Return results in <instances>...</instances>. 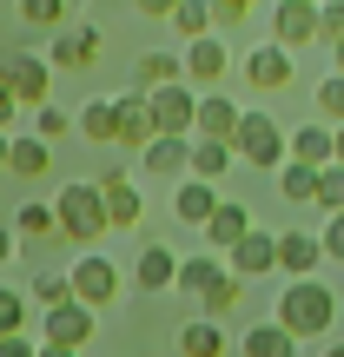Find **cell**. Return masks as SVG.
<instances>
[{
	"instance_id": "obj_4",
	"label": "cell",
	"mask_w": 344,
	"mask_h": 357,
	"mask_svg": "<svg viewBox=\"0 0 344 357\" xmlns=\"http://www.w3.org/2000/svg\"><path fill=\"white\" fill-rule=\"evenodd\" d=\"M0 79H7V93L20 106H47V93H53V60L47 53H7L0 60Z\"/></svg>"
},
{
	"instance_id": "obj_49",
	"label": "cell",
	"mask_w": 344,
	"mask_h": 357,
	"mask_svg": "<svg viewBox=\"0 0 344 357\" xmlns=\"http://www.w3.org/2000/svg\"><path fill=\"white\" fill-rule=\"evenodd\" d=\"M338 166H344V126H338Z\"/></svg>"
},
{
	"instance_id": "obj_17",
	"label": "cell",
	"mask_w": 344,
	"mask_h": 357,
	"mask_svg": "<svg viewBox=\"0 0 344 357\" xmlns=\"http://www.w3.org/2000/svg\"><path fill=\"white\" fill-rule=\"evenodd\" d=\"M119 100V139L113 146H133V153H146V139H153V106H146V93H113Z\"/></svg>"
},
{
	"instance_id": "obj_13",
	"label": "cell",
	"mask_w": 344,
	"mask_h": 357,
	"mask_svg": "<svg viewBox=\"0 0 344 357\" xmlns=\"http://www.w3.org/2000/svg\"><path fill=\"white\" fill-rule=\"evenodd\" d=\"M225 66H232V47H225L218 33L186 40V79H192V86H218V79H225Z\"/></svg>"
},
{
	"instance_id": "obj_2",
	"label": "cell",
	"mask_w": 344,
	"mask_h": 357,
	"mask_svg": "<svg viewBox=\"0 0 344 357\" xmlns=\"http://www.w3.org/2000/svg\"><path fill=\"white\" fill-rule=\"evenodd\" d=\"M232 153H239V166L271 172V166H285V159H292V132H285L278 119L265 113V106H245L239 132H232Z\"/></svg>"
},
{
	"instance_id": "obj_31",
	"label": "cell",
	"mask_w": 344,
	"mask_h": 357,
	"mask_svg": "<svg viewBox=\"0 0 344 357\" xmlns=\"http://www.w3.org/2000/svg\"><path fill=\"white\" fill-rule=\"evenodd\" d=\"M13 231H20V238H47V231H60V212L27 199V205H13Z\"/></svg>"
},
{
	"instance_id": "obj_28",
	"label": "cell",
	"mask_w": 344,
	"mask_h": 357,
	"mask_svg": "<svg viewBox=\"0 0 344 357\" xmlns=\"http://www.w3.org/2000/svg\"><path fill=\"white\" fill-rule=\"evenodd\" d=\"M239 351H245V357H292V351H298V337L285 331L278 318H271V324H252V331H245V344H239Z\"/></svg>"
},
{
	"instance_id": "obj_11",
	"label": "cell",
	"mask_w": 344,
	"mask_h": 357,
	"mask_svg": "<svg viewBox=\"0 0 344 357\" xmlns=\"http://www.w3.org/2000/svg\"><path fill=\"white\" fill-rule=\"evenodd\" d=\"M225 265L239 271V278H265V271H278V238L252 225V231H245V238L225 252Z\"/></svg>"
},
{
	"instance_id": "obj_9",
	"label": "cell",
	"mask_w": 344,
	"mask_h": 357,
	"mask_svg": "<svg viewBox=\"0 0 344 357\" xmlns=\"http://www.w3.org/2000/svg\"><path fill=\"white\" fill-rule=\"evenodd\" d=\"M245 79H252L258 93H285V86H292V47H278V40L252 47V53H245Z\"/></svg>"
},
{
	"instance_id": "obj_45",
	"label": "cell",
	"mask_w": 344,
	"mask_h": 357,
	"mask_svg": "<svg viewBox=\"0 0 344 357\" xmlns=\"http://www.w3.org/2000/svg\"><path fill=\"white\" fill-rule=\"evenodd\" d=\"M40 357H80V344H53V337H40Z\"/></svg>"
},
{
	"instance_id": "obj_5",
	"label": "cell",
	"mask_w": 344,
	"mask_h": 357,
	"mask_svg": "<svg viewBox=\"0 0 344 357\" xmlns=\"http://www.w3.org/2000/svg\"><path fill=\"white\" fill-rule=\"evenodd\" d=\"M146 106H153V126H159V132H179V139H192V126H199V93H192L186 79H172V86H153V93H146Z\"/></svg>"
},
{
	"instance_id": "obj_38",
	"label": "cell",
	"mask_w": 344,
	"mask_h": 357,
	"mask_svg": "<svg viewBox=\"0 0 344 357\" xmlns=\"http://www.w3.org/2000/svg\"><path fill=\"white\" fill-rule=\"evenodd\" d=\"M318 40H324V47L344 40V0H318Z\"/></svg>"
},
{
	"instance_id": "obj_50",
	"label": "cell",
	"mask_w": 344,
	"mask_h": 357,
	"mask_svg": "<svg viewBox=\"0 0 344 357\" xmlns=\"http://www.w3.org/2000/svg\"><path fill=\"white\" fill-rule=\"evenodd\" d=\"M324 357H344V344H324Z\"/></svg>"
},
{
	"instance_id": "obj_36",
	"label": "cell",
	"mask_w": 344,
	"mask_h": 357,
	"mask_svg": "<svg viewBox=\"0 0 344 357\" xmlns=\"http://www.w3.org/2000/svg\"><path fill=\"white\" fill-rule=\"evenodd\" d=\"M27 26H66V0H20Z\"/></svg>"
},
{
	"instance_id": "obj_34",
	"label": "cell",
	"mask_w": 344,
	"mask_h": 357,
	"mask_svg": "<svg viewBox=\"0 0 344 357\" xmlns=\"http://www.w3.org/2000/svg\"><path fill=\"white\" fill-rule=\"evenodd\" d=\"M311 205H318V212H344V166H338V159L318 172V199H311Z\"/></svg>"
},
{
	"instance_id": "obj_41",
	"label": "cell",
	"mask_w": 344,
	"mask_h": 357,
	"mask_svg": "<svg viewBox=\"0 0 344 357\" xmlns=\"http://www.w3.org/2000/svg\"><path fill=\"white\" fill-rule=\"evenodd\" d=\"M0 357H40V344H27V331H13V337H0Z\"/></svg>"
},
{
	"instance_id": "obj_20",
	"label": "cell",
	"mask_w": 344,
	"mask_h": 357,
	"mask_svg": "<svg viewBox=\"0 0 344 357\" xmlns=\"http://www.w3.org/2000/svg\"><path fill=\"white\" fill-rule=\"evenodd\" d=\"M100 192H106V218H113V231H126V225L146 218V199H140L133 178H100Z\"/></svg>"
},
{
	"instance_id": "obj_6",
	"label": "cell",
	"mask_w": 344,
	"mask_h": 357,
	"mask_svg": "<svg viewBox=\"0 0 344 357\" xmlns=\"http://www.w3.org/2000/svg\"><path fill=\"white\" fill-rule=\"evenodd\" d=\"M140 172L146 178H166V185L192 178V139H179V132H153L146 153H140Z\"/></svg>"
},
{
	"instance_id": "obj_7",
	"label": "cell",
	"mask_w": 344,
	"mask_h": 357,
	"mask_svg": "<svg viewBox=\"0 0 344 357\" xmlns=\"http://www.w3.org/2000/svg\"><path fill=\"white\" fill-rule=\"evenodd\" d=\"M60 73H87L93 60H100V33H93L87 20H66V26H53V53H47Z\"/></svg>"
},
{
	"instance_id": "obj_30",
	"label": "cell",
	"mask_w": 344,
	"mask_h": 357,
	"mask_svg": "<svg viewBox=\"0 0 344 357\" xmlns=\"http://www.w3.org/2000/svg\"><path fill=\"white\" fill-rule=\"evenodd\" d=\"M318 172H324V166L285 159V166H278V192H285V199H298V205H305V199H318Z\"/></svg>"
},
{
	"instance_id": "obj_27",
	"label": "cell",
	"mask_w": 344,
	"mask_h": 357,
	"mask_svg": "<svg viewBox=\"0 0 344 357\" xmlns=\"http://www.w3.org/2000/svg\"><path fill=\"white\" fill-rule=\"evenodd\" d=\"M133 79H140V93H153V86H172V79H186V53H140Z\"/></svg>"
},
{
	"instance_id": "obj_29",
	"label": "cell",
	"mask_w": 344,
	"mask_h": 357,
	"mask_svg": "<svg viewBox=\"0 0 344 357\" xmlns=\"http://www.w3.org/2000/svg\"><path fill=\"white\" fill-rule=\"evenodd\" d=\"M212 20H218L212 0H179V7H172V33L179 40H205V33H212Z\"/></svg>"
},
{
	"instance_id": "obj_33",
	"label": "cell",
	"mask_w": 344,
	"mask_h": 357,
	"mask_svg": "<svg viewBox=\"0 0 344 357\" xmlns=\"http://www.w3.org/2000/svg\"><path fill=\"white\" fill-rule=\"evenodd\" d=\"M318 119L324 126H344V73L318 79Z\"/></svg>"
},
{
	"instance_id": "obj_32",
	"label": "cell",
	"mask_w": 344,
	"mask_h": 357,
	"mask_svg": "<svg viewBox=\"0 0 344 357\" xmlns=\"http://www.w3.org/2000/svg\"><path fill=\"white\" fill-rule=\"evenodd\" d=\"M218 271H225V258H218V252H205V258H186V265H179V291L205 298V284H212Z\"/></svg>"
},
{
	"instance_id": "obj_22",
	"label": "cell",
	"mask_w": 344,
	"mask_h": 357,
	"mask_svg": "<svg viewBox=\"0 0 344 357\" xmlns=\"http://www.w3.org/2000/svg\"><path fill=\"white\" fill-rule=\"evenodd\" d=\"M53 166V146L40 139V132H13V146H7V172L13 178H40Z\"/></svg>"
},
{
	"instance_id": "obj_40",
	"label": "cell",
	"mask_w": 344,
	"mask_h": 357,
	"mask_svg": "<svg viewBox=\"0 0 344 357\" xmlns=\"http://www.w3.org/2000/svg\"><path fill=\"white\" fill-rule=\"evenodd\" d=\"M324 258H331V265H344V212L324 218Z\"/></svg>"
},
{
	"instance_id": "obj_21",
	"label": "cell",
	"mask_w": 344,
	"mask_h": 357,
	"mask_svg": "<svg viewBox=\"0 0 344 357\" xmlns=\"http://www.w3.org/2000/svg\"><path fill=\"white\" fill-rule=\"evenodd\" d=\"M292 159H305V166H331V159H338V126H324V119L298 126L292 132Z\"/></svg>"
},
{
	"instance_id": "obj_42",
	"label": "cell",
	"mask_w": 344,
	"mask_h": 357,
	"mask_svg": "<svg viewBox=\"0 0 344 357\" xmlns=\"http://www.w3.org/2000/svg\"><path fill=\"white\" fill-rule=\"evenodd\" d=\"M212 13H218V20H245V13H252V0H212Z\"/></svg>"
},
{
	"instance_id": "obj_25",
	"label": "cell",
	"mask_w": 344,
	"mask_h": 357,
	"mask_svg": "<svg viewBox=\"0 0 344 357\" xmlns=\"http://www.w3.org/2000/svg\"><path fill=\"white\" fill-rule=\"evenodd\" d=\"M179 357H225V324L218 318H192L179 331Z\"/></svg>"
},
{
	"instance_id": "obj_18",
	"label": "cell",
	"mask_w": 344,
	"mask_h": 357,
	"mask_svg": "<svg viewBox=\"0 0 344 357\" xmlns=\"http://www.w3.org/2000/svg\"><path fill=\"white\" fill-rule=\"evenodd\" d=\"M172 212L186 218V225H205V218L218 212V185L212 178H179L172 185Z\"/></svg>"
},
{
	"instance_id": "obj_12",
	"label": "cell",
	"mask_w": 344,
	"mask_h": 357,
	"mask_svg": "<svg viewBox=\"0 0 344 357\" xmlns=\"http://www.w3.org/2000/svg\"><path fill=\"white\" fill-rule=\"evenodd\" d=\"M318 265H324L318 231H278V271L285 278H318Z\"/></svg>"
},
{
	"instance_id": "obj_44",
	"label": "cell",
	"mask_w": 344,
	"mask_h": 357,
	"mask_svg": "<svg viewBox=\"0 0 344 357\" xmlns=\"http://www.w3.org/2000/svg\"><path fill=\"white\" fill-rule=\"evenodd\" d=\"M13 113H20V100L7 93V79H0V126H13Z\"/></svg>"
},
{
	"instance_id": "obj_48",
	"label": "cell",
	"mask_w": 344,
	"mask_h": 357,
	"mask_svg": "<svg viewBox=\"0 0 344 357\" xmlns=\"http://www.w3.org/2000/svg\"><path fill=\"white\" fill-rule=\"evenodd\" d=\"M331 60H338V73H344V40H338V47H331Z\"/></svg>"
},
{
	"instance_id": "obj_19",
	"label": "cell",
	"mask_w": 344,
	"mask_h": 357,
	"mask_svg": "<svg viewBox=\"0 0 344 357\" xmlns=\"http://www.w3.org/2000/svg\"><path fill=\"white\" fill-rule=\"evenodd\" d=\"M179 265H186V258H179L172 245H146L133 284H140V291H166V284H179Z\"/></svg>"
},
{
	"instance_id": "obj_8",
	"label": "cell",
	"mask_w": 344,
	"mask_h": 357,
	"mask_svg": "<svg viewBox=\"0 0 344 357\" xmlns=\"http://www.w3.org/2000/svg\"><path fill=\"white\" fill-rule=\"evenodd\" d=\"M66 278H73V298H80V305H93V311H106V305L119 298V271H113V258H93V252H87L73 271H66Z\"/></svg>"
},
{
	"instance_id": "obj_46",
	"label": "cell",
	"mask_w": 344,
	"mask_h": 357,
	"mask_svg": "<svg viewBox=\"0 0 344 357\" xmlns=\"http://www.w3.org/2000/svg\"><path fill=\"white\" fill-rule=\"evenodd\" d=\"M13 238H20V231H13V218H7V225H0V265L13 258Z\"/></svg>"
},
{
	"instance_id": "obj_14",
	"label": "cell",
	"mask_w": 344,
	"mask_h": 357,
	"mask_svg": "<svg viewBox=\"0 0 344 357\" xmlns=\"http://www.w3.org/2000/svg\"><path fill=\"white\" fill-rule=\"evenodd\" d=\"M40 337H53V344H87V337H93V305H80V298H66V305H47V318H40Z\"/></svg>"
},
{
	"instance_id": "obj_37",
	"label": "cell",
	"mask_w": 344,
	"mask_h": 357,
	"mask_svg": "<svg viewBox=\"0 0 344 357\" xmlns=\"http://www.w3.org/2000/svg\"><path fill=\"white\" fill-rule=\"evenodd\" d=\"M13 331H27V298L0 284V337H13Z\"/></svg>"
},
{
	"instance_id": "obj_24",
	"label": "cell",
	"mask_w": 344,
	"mask_h": 357,
	"mask_svg": "<svg viewBox=\"0 0 344 357\" xmlns=\"http://www.w3.org/2000/svg\"><path fill=\"white\" fill-rule=\"evenodd\" d=\"M232 166H239V153H232V139H192V178H225Z\"/></svg>"
},
{
	"instance_id": "obj_23",
	"label": "cell",
	"mask_w": 344,
	"mask_h": 357,
	"mask_svg": "<svg viewBox=\"0 0 344 357\" xmlns=\"http://www.w3.org/2000/svg\"><path fill=\"white\" fill-rule=\"evenodd\" d=\"M80 132H87L93 146H113L119 139V100H113V93H100V100L80 106Z\"/></svg>"
},
{
	"instance_id": "obj_43",
	"label": "cell",
	"mask_w": 344,
	"mask_h": 357,
	"mask_svg": "<svg viewBox=\"0 0 344 357\" xmlns=\"http://www.w3.org/2000/svg\"><path fill=\"white\" fill-rule=\"evenodd\" d=\"M133 7H140V13H153V20H172V7H179V0H133Z\"/></svg>"
},
{
	"instance_id": "obj_10",
	"label": "cell",
	"mask_w": 344,
	"mask_h": 357,
	"mask_svg": "<svg viewBox=\"0 0 344 357\" xmlns=\"http://www.w3.org/2000/svg\"><path fill=\"white\" fill-rule=\"evenodd\" d=\"M271 40H278V47H311V40H318V0H278Z\"/></svg>"
},
{
	"instance_id": "obj_47",
	"label": "cell",
	"mask_w": 344,
	"mask_h": 357,
	"mask_svg": "<svg viewBox=\"0 0 344 357\" xmlns=\"http://www.w3.org/2000/svg\"><path fill=\"white\" fill-rule=\"evenodd\" d=\"M7 146H13V132H7V126H0V166H7Z\"/></svg>"
},
{
	"instance_id": "obj_35",
	"label": "cell",
	"mask_w": 344,
	"mask_h": 357,
	"mask_svg": "<svg viewBox=\"0 0 344 357\" xmlns=\"http://www.w3.org/2000/svg\"><path fill=\"white\" fill-rule=\"evenodd\" d=\"M73 126H80V119H66L60 106H33V132H40V139H47V146H53V139H66V132H73Z\"/></svg>"
},
{
	"instance_id": "obj_15",
	"label": "cell",
	"mask_w": 344,
	"mask_h": 357,
	"mask_svg": "<svg viewBox=\"0 0 344 357\" xmlns=\"http://www.w3.org/2000/svg\"><path fill=\"white\" fill-rule=\"evenodd\" d=\"M199 231H205V245H212V252H218V258H225V252H232V245H239V238H245V231H252V205H239V199H218V212H212V218H205V225H199Z\"/></svg>"
},
{
	"instance_id": "obj_1",
	"label": "cell",
	"mask_w": 344,
	"mask_h": 357,
	"mask_svg": "<svg viewBox=\"0 0 344 357\" xmlns=\"http://www.w3.org/2000/svg\"><path fill=\"white\" fill-rule=\"evenodd\" d=\"M331 318H338V298H331V284H324V278H292V284H285L278 324L292 337H324V331H331Z\"/></svg>"
},
{
	"instance_id": "obj_26",
	"label": "cell",
	"mask_w": 344,
	"mask_h": 357,
	"mask_svg": "<svg viewBox=\"0 0 344 357\" xmlns=\"http://www.w3.org/2000/svg\"><path fill=\"white\" fill-rule=\"evenodd\" d=\"M199 305H205V318H232V311H239L245 305V278H239V271H218V278L212 284H205V298H199Z\"/></svg>"
},
{
	"instance_id": "obj_3",
	"label": "cell",
	"mask_w": 344,
	"mask_h": 357,
	"mask_svg": "<svg viewBox=\"0 0 344 357\" xmlns=\"http://www.w3.org/2000/svg\"><path fill=\"white\" fill-rule=\"evenodd\" d=\"M53 212H60V238H73V245H93L106 225H113V218H106V192L87 185V178H66L60 199H53Z\"/></svg>"
},
{
	"instance_id": "obj_39",
	"label": "cell",
	"mask_w": 344,
	"mask_h": 357,
	"mask_svg": "<svg viewBox=\"0 0 344 357\" xmlns=\"http://www.w3.org/2000/svg\"><path fill=\"white\" fill-rule=\"evenodd\" d=\"M33 298H40V305H66V298H73V278H60V271H40V278H33Z\"/></svg>"
},
{
	"instance_id": "obj_16",
	"label": "cell",
	"mask_w": 344,
	"mask_h": 357,
	"mask_svg": "<svg viewBox=\"0 0 344 357\" xmlns=\"http://www.w3.org/2000/svg\"><path fill=\"white\" fill-rule=\"evenodd\" d=\"M239 119H245V106H232L218 86H205L199 93V126H192V139H232Z\"/></svg>"
}]
</instances>
